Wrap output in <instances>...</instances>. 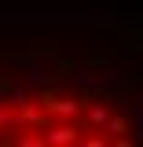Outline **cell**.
I'll return each instance as SVG.
<instances>
[{"label":"cell","mask_w":143,"mask_h":147,"mask_svg":"<svg viewBox=\"0 0 143 147\" xmlns=\"http://www.w3.org/2000/svg\"><path fill=\"white\" fill-rule=\"evenodd\" d=\"M92 103L81 96H15L0 99V144H107L114 118H85Z\"/></svg>","instance_id":"1"}]
</instances>
